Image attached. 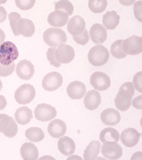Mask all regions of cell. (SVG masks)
I'll use <instances>...</instances> for the list:
<instances>
[{"label": "cell", "mask_w": 142, "mask_h": 160, "mask_svg": "<svg viewBox=\"0 0 142 160\" xmlns=\"http://www.w3.org/2000/svg\"><path fill=\"white\" fill-rule=\"evenodd\" d=\"M101 144L98 140H93L88 144L83 152L85 160H95L100 152Z\"/></svg>", "instance_id": "obj_27"}, {"label": "cell", "mask_w": 142, "mask_h": 160, "mask_svg": "<svg viewBox=\"0 0 142 160\" xmlns=\"http://www.w3.org/2000/svg\"><path fill=\"white\" fill-rule=\"evenodd\" d=\"M101 101L100 93L96 90L88 91L84 98V106L89 110H94L97 109L100 104Z\"/></svg>", "instance_id": "obj_21"}, {"label": "cell", "mask_w": 142, "mask_h": 160, "mask_svg": "<svg viewBox=\"0 0 142 160\" xmlns=\"http://www.w3.org/2000/svg\"><path fill=\"white\" fill-rule=\"evenodd\" d=\"M5 40V34L1 29H0V45L4 43Z\"/></svg>", "instance_id": "obj_43"}, {"label": "cell", "mask_w": 142, "mask_h": 160, "mask_svg": "<svg viewBox=\"0 0 142 160\" xmlns=\"http://www.w3.org/2000/svg\"><path fill=\"white\" fill-rule=\"evenodd\" d=\"M6 114H0V122L1 121V119L5 116ZM1 133V131L0 130V133Z\"/></svg>", "instance_id": "obj_44"}, {"label": "cell", "mask_w": 142, "mask_h": 160, "mask_svg": "<svg viewBox=\"0 0 142 160\" xmlns=\"http://www.w3.org/2000/svg\"><path fill=\"white\" fill-rule=\"evenodd\" d=\"M16 28L19 35L25 37H31L35 32V26L32 21L27 18H20L18 21Z\"/></svg>", "instance_id": "obj_22"}, {"label": "cell", "mask_w": 142, "mask_h": 160, "mask_svg": "<svg viewBox=\"0 0 142 160\" xmlns=\"http://www.w3.org/2000/svg\"><path fill=\"white\" fill-rule=\"evenodd\" d=\"M20 155L23 160H36L39 158V152L32 143L26 142L21 147Z\"/></svg>", "instance_id": "obj_24"}, {"label": "cell", "mask_w": 142, "mask_h": 160, "mask_svg": "<svg viewBox=\"0 0 142 160\" xmlns=\"http://www.w3.org/2000/svg\"><path fill=\"white\" fill-rule=\"evenodd\" d=\"M123 41V39L117 40L112 44L110 52L113 57L118 59H121L125 58L127 56V54L123 52L122 48V44Z\"/></svg>", "instance_id": "obj_30"}, {"label": "cell", "mask_w": 142, "mask_h": 160, "mask_svg": "<svg viewBox=\"0 0 142 160\" xmlns=\"http://www.w3.org/2000/svg\"><path fill=\"white\" fill-rule=\"evenodd\" d=\"M63 82L62 75L57 72H51L46 74L42 80L44 89L48 92L56 91L61 86Z\"/></svg>", "instance_id": "obj_8"}, {"label": "cell", "mask_w": 142, "mask_h": 160, "mask_svg": "<svg viewBox=\"0 0 142 160\" xmlns=\"http://www.w3.org/2000/svg\"><path fill=\"white\" fill-rule=\"evenodd\" d=\"M135 92V88L131 82H126L122 84L115 99L116 108L121 111L128 110L131 106Z\"/></svg>", "instance_id": "obj_1"}, {"label": "cell", "mask_w": 142, "mask_h": 160, "mask_svg": "<svg viewBox=\"0 0 142 160\" xmlns=\"http://www.w3.org/2000/svg\"><path fill=\"white\" fill-rule=\"evenodd\" d=\"M15 64L14 62L9 66H4L0 63V76L7 77L13 73L15 70Z\"/></svg>", "instance_id": "obj_36"}, {"label": "cell", "mask_w": 142, "mask_h": 160, "mask_svg": "<svg viewBox=\"0 0 142 160\" xmlns=\"http://www.w3.org/2000/svg\"><path fill=\"white\" fill-rule=\"evenodd\" d=\"M35 1H15V4L17 7L22 10H27L31 9L34 7L35 4Z\"/></svg>", "instance_id": "obj_37"}, {"label": "cell", "mask_w": 142, "mask_h": 160, "mask_svg": "<svg viewBox=\"0 0 142 160\" xmlns=\"http://www.w3.org/2000/svg\"><path fill=\"white\" fill-rule=\"evenodd\" d=\"M101 152L106 159L118 160L121 157L123 150L120 145L115 142H106L101 147Z\"/></svg>", "instance_id": "obj_9"}, {"label": "cell", "mask_w": 142, "mask_h": 160, "mask_svg": "<svg viewBox=\"0 0 142 160\" xmlns=\"http://www.w3.org/2000/svg\"><path fill=\"white\" fill-rule=\"evenodd\" d=\"M100 119L104 124L110 126L117 125L121 121L120 113L114 108H107L102 111Z\"/></svg>", "instance_id": "obj_18"}, {"label": "cell", "mask_w": 142, "mask_h": 160, "mask_svg": "<svg viewBox=\"0 0 142 160\" xmlns=\"http://www.w3.org/2000/svg\"><path fill=\"white\" fill-rule=\"evenodd\" d=\"M119 139V132L113 128H105L100 132V139L103 143L106 142H118Z\"/></svg>", "instance_id": "obj_28"}, {"label": "cell", "mask_w": 142, "mask_h": 160, "mask_svg": "<svg viewBox=\"0 0 142 160\" xmlns=\"http://www.w3.org/2000/svg\"><path fill=\"white\" fill-rule=\"evenodd\" d=\"M90 83L93 88L99 91L107 90L111 86L109 76L104 72H95L91 75Z\"/></svg>", "instance_id": "obj_10"}, {"label": "cell", "mask_w": 142, "mask_h": 160, "mask_svg": "<svg viewBox=\"0 0 142 160\" xmlns=\"http://www.w3.org/2000/svg\"><path fill=\"white\" fill-rule=\"evenodd\" d=\"M7 12L3 6H0V23L3 22L7 18Z\"/></svg>", "instance_id": "obj_41"}, {"label": "cell", "mask_w": 142, "mask_h": 160, "mask_svg": "<svg viewBox=\"0 0 142 160\" xmlns=\"http://www.w3.org/2000/svg\"><path fill=\"white\" fill-rule=\"evenodd\" d=\"M16 72L20 79L30 80L35 73V66L30 61L22 60L16 65Z\"/></svg>", "instance_id": "obj_13"}, {"label": "cell", "mask_w": 142, "mask_h": 160, "mask_svg": "<svg viewBox=\"0 0 142 160\" xmlns=\"http://www.w3.org/2000/svg\"><path fill=\"white\" fill-rule=\"evenodd\" d=\"M47 130L49 135L53 138H59L65 135L66 133V125L61 119H54L49 123Z\"/></svg>", "instance_id": "obj_19"}, {"label": "cell", "mask_w": 142, "mask_h": 160, "mask_svg": "<svg viewBox=\"0 0 142 160\" xmlns=\"http://www.w3.org/2000/svg\"><path fill=\"white\" fill-rule=\"evenodd\" d=\"M44 41L48 46L56 48L67 41L66 33L63 30L58 28H51L44 32L43 36Z\"/></svg>", "instance_id": "obj_3"}, {"label": "cell", "mask_w": 142, "mask_h": 160, "mask_svg": "<svg viewBox=\"0 0 142 160\" xmlns=\"http://www.w3.org/2000/svg\"><path fill=\"white\" fill-rule=\"evenodd\" d=\"M86 23L83 18L79 15L72 17L68 22L67 30L72 36L79 35L84 31Z\"/></svg>", "instance_id": "obj_16"}, {"label": "cell", "mask_w": 142, "mask_h": 160, "mask_svg": "<svg viewBox=\"0 0 142 160\" xmlns=\"http://www.w3.org/2000/svg\"><path fill=\"white\" fill-rule=\"evenodd\" d=\"M7 105V101L5 97L0 95V111L4 109Z\"/></svg>", "instance_id": "obj_42"}, {"label": "cell", "mask_w": 142, "mask_h": 160, "mask_svg": "<svg viewBox=\"0 0 142 160\" xmlns=\"http://www.w3.org/2000/svg\"><path fill=\"white\" fill-rule=\"evenodd\" d=\"M133 84L137 91L142 92V72H138L134 75L133 78Z\"/></svg>", "instance_id": "obj_38"}, {"label": "cell", "mask_w": 142, "mask_h": 160, "mask_svg": "<svg viewBox=\"0 0 142 160\" xmlns=\"http://www.w3.org/2000/svg\"><path fill=\"white\" fill-rule=\"evenodd\" d=\"M14 116L17 122L21 125L29 123L33 117L32 111L27 106H22L18 108Z\"/></svg>", "instance_id": "obj_26"}, {"label": "cell", "mask_w": 142, "mask_h": 160, "mask_svg": "<svg viewBox=\"0 0 142 160\" xmlns=\"http://www.w3.org/2000/svg\"><path fill=\"white\" fill-rule=\"evenodd\" d=\"M66 92L70 98L74 100H78L84 96L86 92V88L85 84L82 82L74 81L68 85Z\"/></svg>", "instance_id": "obj_15"}, {"label": "cell", "mask_w": 142, "mask_h": 160, "mask_svg": "<svg viewBox=\"0 0 142 160\" xmlns=\"http://www.w3.org/2000/svg\"><path fill=\"white\" fill-rule=\"evenodd\" d=\"M34 114L37 120L45 122L55 118L57 115V111L56 109L51 105L42 103L37 105L34 110Z\"/></svg>", "instance_id": "obj_7"}, {"label": "cell", "mask_w": 142, "mask_h": 160, "mask_svg": "<svg viewBox=\"0 0 142 160\" xmlns=\"http://www.w3.org/2000/svg\"><path fill=\"white\" fill-rule=\"evenodd\" d=\"M18 54L17 48L10 41L4 42L0 45V63L3 65H11L17 58Z\"/></svg>", "instance_id": "obj_4"}, {"label": "cell", "mask_w": 142, "mask_h": 160, "mask_svg": "<svg viewBox=\"0 0 142 160\" xmlns=\"http://www.w3.org/2000/svg\"><path fill=\"white\" fill-rule=\"evenodd\" d=\"M73 39L79 45H85L89 40V36L88 31L85 28L84 31L79 35L72 36Z\"/></svg>", "instance_id": "obj_34"}, {"label": "cell", "mask_w": 142, "mask_h": 160, "mask_svg": "<svg viewBox=\"0 0 142 160\" xmlns=\"http://www.w3.org/2000/svg\"><path fill=\"white\" fill-rule=\"evenodd\" d=\"M25 135L29 141L39 142L44 139L45 134L42 129L38 127H31L25 132Z\"/></svg>", "instance_id": "obj_29"}, {"label": "cell", "mask_w": 142, "mask_h": 160, "mask_svg": "<svg viewBox=\"0 0 142 160\" xmlns=\"http://www.w3.org/2000/svg\"><path fill=\"white\" fill-rule=\"evenodd\" d=\"M56 48H49L47 52L46 53L48 60L50 62V64L51 66H53L56 68H58L61 66V64L60 62L57 61L55 58V52H56Z\"/></svg>", "instance_id": "obj_35"}, {"label": "cell", "mask_w": 142, "mask_h": 160, "mask_svg": "<svg viewBox=\"0 0 142 160\" xmlns=\"http://www.w3.org/2000/svg\"><path fill=\"white\" fill-rule=\"evenodd\" d=\"M75 50L70 45L62 44L56 50L55 58L58 62L61 64H69L74 60Z\"/></svg>", "instance_id": "obj_11"}, {"label": "cell", "mask_w": 142, "mask_h": 160, "mask_svg": "<svg viewBox=\"0 0 142 160\" xmlns=\"http://www.w3.org/2000/svg\"><path fill=\"white\" fill-rule=\"evenodd\" d=\"M69 20V15L64 11L55 10L50 13L47 21L50 26L55 28H61L66 25Z\"/></svg>", "instance_id": "obj_20"}, {"label": "cell", "mask_w": 142, "mask_h": 160, "mask_svg": "<svg viewBox=\"0 0 142 160\" xmlns=\"http://www.w3.org/2000/svg\"><path fill=\"white\" fill-rule=\"evenodd\" d=\"M57 147L61 153L65 156L73 155L76 149V144L74 141L68 136L61 137L58 140Z\"/></svg>", "instance_id": "obj_23"}, {"label": "cell", "mask_w": 142, "mask_h": 160, "mask_svg": "<svg viewBox=\"0 0 142 160\" xmlns=\"http://www.w3.org/2000/svg\"><path fill=\"white\" fill-rule=\"evenodd\" d=\"M109 58L108 49L105 46L100 44L93 46L88 52V61L94 66L104 65L108 61Z\"/></svg>", "instance_id": "obj_2"}, {"label": "cell", "mask_w": 142, "mask_h": 160, "mask_svg": "<svg viewBox=\"0 0 142 160\" xmlns=\"http://www.w3.org/2000/svg\"><path fill=\"white\" fill-rule=\"evenodd\" d=\"M120 18L114 10L107 11L103 16V25L107 30H114L119 25Z\"/></svg>", "instance_id": "obj_25"}, {"label": "cell", "mask_w": 142, "mask_h": 160, "mask_svg": "<svg viewBox=\"0 0 142 160\" xmlns=\"http://www.w3.org/2000/svg\"><path fill=\"white\" fill-rule=\"evenodd\" d=\"M36 96V90L31 84L25 83L16 90L15 92V100L19 104L26 105L31 102Z\"/></svg>", "instance_id": "obj_5"}, {"label": "cell", "mask_w": 142, "mask_h": 160, "mask_svg": "<svg viewBox=\"0 0 142 160\" xmlns=\"http://www.w3.org/2000/svg\"><path fill=\"white\" fill-rule=\"evenodd\" d=\"M3 88V86H2V82L1 80V79H0V91L2 90V88Z\"/></svg>", "instance_id": "obj_45"}, {"label": "cell", "mask_w": 142, "mask_h": 160, "mask_svg": "<svg viewBox=\"0 0 142 160\" xmlns=\"http://www.w3.org/2000/svg\"><path fill=\"white\" fill-rule=\"evenodd\" d=\"M89 35L94 43L103 44L107 39V32L103 25L95 23L89 30Z\"/></svg>", "instance_id": "obj_17"}, {"label": "cell", "mask_w": 142, "mask_h": 160, "mask_svg": "<svg viewBox=\"0 0 142 160\" xmlns=\"http://www.w3.org/2000/svg\"><path fill=\"white\" fill-rule=\"evenodd\" d=\"M18 126L12 117L6 114L0 122V130L8 138L15 137L18 132Z\"/></svg>", "instance_id": "obj_12"}, {"label": "cell", "mask_w": 142, "mask_h": 160, "mask_svg": "<svg viewBox=\"0 0 142 160\" xmlns=\"http://www.w3.org/2000/svg\"><path fill=\"white\" fill-rule=\"evenodd\" d=\"M133 106L137 109H142V95L134 98L132 102Z\"/></svg>", "instance_id": "obj_40"}, {"label": "cell", "mask_w": 142, "mask_h": 160, "mask_svg": "<svg viewBox=\"0 0 142 160\" xmlns=\"http://www.w3.org/2000/svg\"><path fill=\"white\" fill-rule=\"evenodd\" d=\"M108 5V2L106 0L96 1L91 0L88 1V7L91 11L95 13H100L105 10Z\"/></svg>", "instance_id": "obj_31"}, {"label": "cell", "mask_w": 142, "mask_h": 160, "mask_svg": "<svg viewBox=\"0 0 142 160\" xmlns=\"http://www.w3.org/2000/svg\"><path fill=\"white\" fill-rule=\"evenodd\" d=\"M142 1L136 2L134 4V14L135 18L140 22H142Z\"/></svg>", "instance_id": "obj_39"}, {"label": "cell", "mask_w": 142, "mask_h": 160, "mask_svg": "<svg viewBox=\"0 0 142 160\" xmlns=\"http://www.w3.org/2000/svg\"><path fill=\"white\" fill-rule=\"evenodd\" d=\"M55 10L64 11L71 16L74 12V6L71 2L67 0L59 1L55 5Z\"/></svg>", "instance_id": "obj_32"}, {"label": "cell", "mask_w": 142, "mask_h": 160, "mask_svg": "<svg viewBox=\"0 0 142 160\" xmlns=\"http://www.w3.org/2000/svg\"><path fill=\"white\" fill-rule=\"evenodd\" d=\"M141 134L136 129L129 128L122 131L121 134V141L123 144L129 148H133L139 142Z\"/></svg>", "instance_id": "obj_14"}, {"label": "cell", "mask_w": 142, "mask_h": 160, "mask_svg": "<svg viewBox=\"0 0 142 160\" xmlns=\"http://www.w3.org/2000/svg\"><path fill=\"white\" fill-rule=\"evenodd\" d=\"M123 52L131 56L140 54L142 52V38L133 35L123 41L122 44Z\"/></svg>", "instance_id": "obj_6"}, {"label": "cell", "mask_w": 142, "mask_h": 160, "mask_svg": "<svg viewBox=\"0 0 142 160\" xmlns=\"http://www.w3.org/2000/svg\"><path fill=\"white\" fill-rule=\"evenodd\" d=\"M8 18L9 19L10 25L11 27L12 32L15 36H19V34L18 33L16 25L18 21L21 18V15L18 13L13 12L8 15Z\"/></svg>", "instance_id": "obj_33"}]
</instances>
